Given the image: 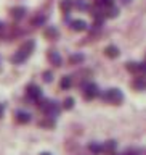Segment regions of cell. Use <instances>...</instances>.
Here are the masks:
<instances>
[{
	"label": "cell",
	"instance_id": "8992f818",
	"mask_svg": "<svg viewBox=\"0 0 146 155\" xmlns=\"http://www.w3.org/2000/svg\"><path fill=\"white\" fill-rule=\"evenodd\" d=\"M31 120H32L31 113H27V111H24V110H18V111H16V121H18V123L26 124V123H29Z\"/></svg>",
	"mask_w": 146,
	"mask_h": 155
},
{
	"label": "cell",
	"instance_id": "e0dca14e",
	"mask_svg": "<svg viewBox=\"0 0 146 155\" xmlns=\"http://www.w3.org/2000/svg\"><path fill=\"white\" fill-rule=\"evenodd\" d=\"M74 99H72V97H67V99H64V102H63V108L64 110H71L72 107H74Z\"/></svg>",
	"mask_w": 146,
	"mask_h": 155
},
{
	"label": "cell",
	"instance_id": "3957f363",
	"mask_svg": "<svg viewBox=\"0 0 146 155\" xmlns=\"http://www.w3.org/2000/svg\"><path fill=\"white\" fill-rule=\"evenodd\" d=\"M103 99L106 102H109V104H114V105H120L124 102V94L120 89H108L103 94Z\"/></svg>",
	"mask_w": 146,
	"mask_h": 155
},
{
	"label": "cell",
	"instance_id": "4316f807",
	"mask_svg": "<svg viewBox=\"0 0 146 155\" xmlns=\"http://www.w3.org/2000/svg\"><path fill=\"white\" fill-rule=\"evenodd\" d=\"M122 2H124V3H130L132 0H122Z\"/></svg>",
	"mask_w": 146,
	"mask_h": 155
},
{
	"label": "cell",
	"instance_id": "277c9868",
	"mask_svg": "<svg viewBox=\"0 0 146 155\" xmlns=\"http://www.w3.org/2000/svg\"><path fill=\"white\" fill-rule=\"evenodd\" d=\"M96 95H100V89L95 82H87V86L84 87V97L87 100H92L95 99Z\"/></svg>",
	"mask_w": 146,
	"mask_h": 155
},
{
	"label": "cell",
	"instance_id": "d6986e66",
	"mask_svg": "<svg viewBox=\"0 0 146 155\" xmlns=\"http://www.w3.org/2000/svg\"><path fill=\"white\" fill-rule=\"evenodd\" d=\"M43 23H45V16H43V15H40V16H37V18L32 19L34 26H40V24H43Z\"/></svg>",
	"mask_w": 146,
	"mask_h": 155
},
{
	"label": "cell",
	"instance_id": "ac0fdd59",
	"mask_svg": "<svg viewBox=\"0 0 146 155\" xmlns=\"http://www.w3.org/2000/svg\"><path fill=\"white\" fill-rule=\"evenodd\" d=\"M45 36L47 37H58V31H56V28H48L47 31H45Z\"/></svg>",
	"mask_w": 146,
	"mask_h": 155
},
{
	"label": "cell",
	"instance_id": "5bb4252c",
	"mask_svg": "<svg viewBox=\"0 0 146 155\" xmlns=\"http://www.w3.org/2000/svg\"><path fill=\"white\" fill-rule=\"evenodd\" d=\"M72 86V79H71V76H63L61 78V82H60V87L61 89H69V87Z\"/></svg>",
	"mask_w": 146,
	"mask_h": 155
},
{
	"label": "cell",
	"instance_id": "9c48e42d",
	"mask_svg": "<svg viewBox=\"0 0 146 155\" xmlns=\"http://www.w3.org/2000/svg\"><path fill=\"white\" fill-rule=\"evenodd\" d=\"M71 29L76 32H80V31H85L87 29V23L84 19H74V21L71 23Z\"/></svg>",
	"mask_w": 146,
	"mask_h": 155
},
{
	"label": "cell",
	"instance_id": "4fadbf2b",
	"mask_svg": "<svg viewBox=\"0 0 146 155\" xmlns=\"http://www.w3.org/2000/svg\"><path fill=\"white\" fill-rule=\"evenodd\" d=\"M89 150L93 153H100V152H104V145H101L100 142H92L89 145Z\"/></svg>",
	"mask_w": 146,
	"mask_h": 155
},
{
	"label": "cell",
	"instance_id": "603a6c76",
	"mask_svg": "<svg viewBox=\"0 0 146 155\" xmlns=\"http://www.w3.org/2000/svg\"><path fill=\"white\" fill-rule=\"evenodd\" d=\"M43 81H45V82H51L53 81L51 71H45V73H43Z\"/></svg>",
	"mask_w": 146,
	"mask_h": 155
},
{
	"label": "cell",
	"instance_id": "9a60e30c",
	"mask_svg": "<svg viewBox=\"0 0 146 155\" xmlns=\"http://www.w3.org/2000/svg\"><path fill=\"white\" fill-rule=\"evenodd\" d=\"M135 89H138V91H144L146 89V81L141 79V78H137V79L133 81V84H132Z\"/></svg>",
	"mask_w": 146,
	"mask_h": 155
},
{
	"label": "cell",
	"instance_id": "44dd1931",
	"mask_svg": "<svg viewBox=\"0 0 146 155\" xmlns=\"http://www.w3.org/2000/svg\"><path fill=\"white\" fill-rule=\"evenodd\" d=\"M71 63H79V61H82L84 60V55H80V53H77V55H71Z\"/></svg>",
	"mask_w": 146,
	"mask_h": 155
},
{
	"label": "cell",
	"instance_id": "5b68a950",
	"mask_svg": "<svg viewBox=\"0 0 146 155\" xmlns=\"http://www.w3.org/2000/svg\"><path fill=\"white\" fill-rule=\"evenodd\" d=\"M27 97L31 100H34V102H40L42 100V91H40V87L36 86V84L27 86Z\"/></svg>",
	"mask_w": 146,
	"mask_h": 155
},
{
	"label": "cell",
	"instance_id": "ba28073f",
	"mask_svg": "<svg viewBox=\"0 0 146 155\" xmlns=\"http://www.w3.org/2000/svg\"><path fill=\"white\" fill-rule=\"evenodd\" d=\"M48 60H50L51 65H55V66H61V63H63L61 55H60L58 52H55V50H50V52H48Z\"/></svg>",
	"mask_w": 146,
	"mask_h": 155
},
{
	"label": "cell",
	"instance_id": "7c38bea8",
	"mask_svg": "<svg viewBox=\"0 0 146 155\" xmlns=\"http://www.w3.org/2000/svg\"><path fill=\"white\" fill-rule=\"evenodd\" d=\"M72 7H74V2H72V0H61L60 2V8L64 13H69L72 10Z\"/></svg>",
	"mask_w": 146,
	"mask_h": 155
},
{
	"label": "cell",
	"instance_id": "30bf717a",
	"mask_svg": "<svg viewBox=\"0 0 146 155\" xmlns=\"http://www.w3.org/2000/svg\"><path fill=\"white\" fill-rule=\"evenodd\" d=\"M104 53H106V57H109V58H117L120 55L119 48L116 47V45H108V47L104 48Z\"/></svg>",
	"mask_w": 146,
	"mask_h": 155
},
{
	"label": "cell",
	"instance_id": "ffe728a7",
	"mask_svg": "<svg viewBox=\"0 0 146 155\" xmlns=\"http://www.w3.org/2000/svg\"><path fill=\"white\" fill-rule=\"evenodd\" d=\"M119 15V10L116 8V7H109V10H108V16L109 18H116Z\"/></svg>",
	"mask_w": 146,
	"mask_h": 155
},
{
	"label": "cell",
	"instance_id": "cb8c5ba5",
	"mask_svg": "<svg viewBox=\"0 0 146 155\" xmlns=\"http://www.w3.org/2000/svg\"><path fill=\"white\" fill-rule=\"evenodd\" d=\"M74 5H76L77 8H80V10H87V8H89V5H85L84 2H80V0H77V2H74Z\"/></svg>",
	"mask_w": 146,
	"mask_h": 155
},
{
	"label": "cell",
	"instance_id": "6da1fadb",
	"mask_svg": "<svg viewBox=\"0 0 146 155\" xmlns=\"http://www.w3.org/2000/svg\"><path fill=\"white\" fill-rule=\"evenodd\" d=\"M34 47H36V42H34V41L24 42V44H23V47L19 48V50L13 55L11 61H13V63H23L24 60H27V58L31 57V53H32V50H34Z\"/></svg>",
	"mask_w": 146,
	"mask_h": 155
},
{
	"label": "cell",
	"instance_id": "2e32d148",
	"mask_svg": "<svg viewBox=\"0 0 146 155\" xmlns=\"http://www.w3.org/2000/svg\"><path fill=\"white\" fill-rule=\"evenodd\" d=\"M116 147H117L116 140H108V142H104V152H114Z\"/></svg>",
	"mask_w": 146,
	"mask_h": 155
},
{
	"label": "cell",
	"instance_id": "7a4b0ae2",
	"mask_svg": "<svg viewBox=\"0 0 146 155\" xmlns=\"http://www.w3.org/2000/svg\"><path fill=\"white\" fill-rule=\"evenodd\" d=\"M42 107L43 113H45L48 118H56L58 113H60V105L55 100H42V104H39Z\"/></svg>",
	"mask_w": 146,
	"mask_h": 155
},
{
	"label": "cell",
	"instance_id": "8fae6325",
	"mask_svg": "<svg viewBox=\"0 0 146 155\" xmlns=\"http://www.w3.org/2000/svg\"><path fill=\"white\" fill-rule=\"evenodd\" d=\"M11 15H13L14 19H21V18H24V15H26V8L24 7H14L11 10Z\"/></svg>",
	"mask_w": 146,
	"mask_h": 155
},
{
	"label": "cell",
	"instance_id": "d4e9b609",
	"mask_svg": "<svg viewBox=\"0 0 146 155\" xmlns=\"http://www.w3.org/2000/svg\"><path fill=\"white\" fill-rule=\"evenodd\" d=\"M3 111H5V105H3V104H0V118L3 116Z\"/></svg>",
	"mask_w": 146,
	"mask_h": 155
},
{
	"label": "cell",
	"instance_id": "484cf974",
	"mask_svg": "<svg viewBox=\"0 0 146 155\" xmlns=\"http://www.w3.org/2000/svg\"><path fill=\"white\" fill-rule=\"evenodd\" d=\"M3 31V23H0V32Z\"/></svg>",
	"mask_w": 146,
	"mask_h": 155
},
{
	"label": "cell",
	"instance_id": "83f0119b",
	"mask_svg": "<svg viewBox=\"0 0 146 155\" xmlns=\"http://www.w3.org/2000/svg\"><path fill=\"white\" fill-rule=\"evenodd\" d=\"M40 155H51V153H48V152H43V153H40Z\"/></svg>",
	"mask_w": 146,
	"mask_h": 155
},
{
	"label": "cell",
	"instance_id": "52a82bcc",
	"mask_svg": "<svg viewBox=\"0 0 146 155\" xmlns=\"http://www.w3.org/2000/svg\"><path fill=\"white\" fill-rule=\"evenodd\" d=\"M125 68L130 71V73H140V71H143L146 70V65L144 63H135V61H130L125 65Z\"/></svg>",
	"mask_w": 146,
	"mask_h": 155
},
{
	"label": "cell",
	"instance_id": "7402d4cb",
	"mask_svg": "<svg viewBox=\"0 0 146 155\" xmlns=\"http://www.w3.org/2000/svg\"><path fill=\"white\" fill-rule=\"evenodd\" d=\"M98 5H101V7H113L114 0H98Z\"/></svg>",
	"mask_w": 146,
	"mask_h": 155
}]
</instances>
